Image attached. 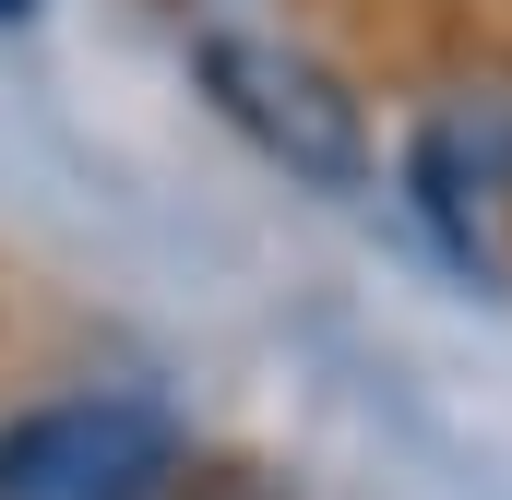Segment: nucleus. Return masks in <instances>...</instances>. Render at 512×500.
<instances>
[{
	"label": "nucleus",
	"instance_id": "f257e3e1",
	"mask_svg": "<svg viewBox=\"0 0 512 500\" xmlns=\"http://www.w3.org/2000/svg\"><path fill=\"white\" fill-rule=\"evenodd\" d=\"M191 84H203V108L239 131L262 167H286L298 191H322V203L370 191L382 143H370L358 84H346L322 48H298V36H262V24H203V36H191Z\"/></svg>",
	"mask_w": 512,
	"mask_h": 500
},
{
	"label": "nucleus",
	"instance_id": "f03ea898",
	"mask_svg": "<svg viewBox=\"0 0 512 500\" xmlns=\"http://www.w3.org/2000/svg\"><path fill=\"white\" fill-rule=\"evenodd\" d=\"M191 429L167 393L84 381L24 417H0V500H179Z\"/></svg>",
	"mask_w": 512,
	"mask_h": 500
},
{
	"label": "nucleus",
	"instance_id": "7ed1b4c3",
	"mask_svg": "<svg viewBox=\"0 0 512 500\" xmlns=\"http://www.w3.org/2000/svg\"><path fill=\"white\" fill-rule=\"evenodd\" d=\"M405 203L417 227L453 250V274L501 286V215H512V108L477 96V108H441L405 155Z\"/></svg>",
	"mask_w": 512,
	"mask_h": 500
},
{
	"label": "nucleus",
	"instance_id": "20e7f679",
	"mask_svg": "<svg viewBox=\"0 0 512 500\" xmlns=\"http://www.w3.org/2000/svg\"><path fill=\"white\" fill-rule=\"evenodd\" d=\"M179 500H298V489H286V477H262V465H191Z\"/></svg>",
	"mask_w": 512,
	"mask_h": 500
},
{
	"label": "nucleus",
	"instance_id": "39448f33",
	"mask_svg": "<svg viewBox=\"0 0 512 500\" xmlns=\"http://www.w3.org/2000/svg\"><path fill=\"white\" fill-rule=\"evenodd\" d=\"M36 12H48V0H0V24H36Z\"/></svg>",
	"mask_w": 512,
	"mask_h": 500
}]
</instances>
